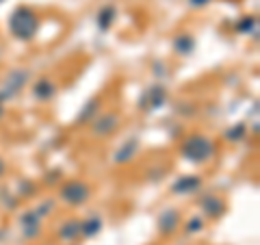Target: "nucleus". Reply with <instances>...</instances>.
Returning <instances> with one entry per match:
<instances>
[{
    "instance_id": "1",
    "label": "nucleus",
    "mask_w": 260,
    "mask_h": 245,
    "mask_svg": "<svg viewBox=\"0 0 260 245\" xmlns=\"http://www.w3.org/2000/svg\"><path fill=\"white\" fill-rule=\"evenodd\" d=\"M9 28L13 33V37L22 39V42H28V39H32L37 35L39 18L28 9V7H18L9 18Z\"/></svg>"
},
{
    "instance_id": "2",
    "label": "nucleus",
    "mask_w": 260,
    "mask_h": 245,
    "mask_svg": "<svg viewBox=\"0 0 260 245\" xmlns=\"http://www.w3.org/2000/svg\"><path fill=\"white\" fill-rule=\"evenodd\" d=\"M180 154L189 163H206L215 154V143L204 135H191L182 141Z\"/></svg>"
},
{
    "instance_id": "3",
    "label": "nucleus",
    "mask_w": 260,
    "mask_h": 245,
    "mask_svg": "<svg viewBox=\"0 0 260 245\" xmlns=\"http://www.w3.org/2000/svg\"><path fill=\"white\" fill-rule=\"evenodd\" d=\"M89 195H91V189L83 180H68L59 189V198L70 206H83L89 200Z\"/></svg>"
},
{
    "instance_id": "4",
    "label": "nucleus",
    "mask_w": 260,
    "mask_h": 245,
    "mask_svg": "<svg viewBox=\"0 0 260 245\" xmlns=\"http://www.w3.org/2000/svg\"><path fill=\"white\" fill-rule=\"evenodd\" d=\"M28 78H30L28 70H13V72H9V76L5 78L3 87H0V104L13 100V98L18 96L24 87H26Z\"/></svg>"
},
{
    "instance_id": "5",
    "label": "nucleus",
    "mask_w": 260,
    "mask_h": 245,
    "mask_svg": "<svg viewBox=\"0 0 260 245\" xmlns=\"http://www.w3.org/2000/svg\"><path fill=\"white\" fill-rule=\"evenodd\" d=\"M165 100H167V89L162 85H152L143 91L141 100H139V107L143 111H156L165 104Z\"/></svg>"
},
{
    "instance_id": "6",
    "label": "nucleus",
    "mask_w": 260,
    "mask_h": 245,
    "mask_svg": "<svg viewBox=\"0 0 260 245\" xmlns=\"http://www.w3.org/2000/svg\"><path fill=\"white\" fill-rule=\"evenodd\" d=\"M117 126H119V115L117 113H104V115L95 117L91 121V130H93L95 137H109V135L115 133Z\"/></svg>"
},
{
    "instance_id": "7",
    "label": "nucleus",
    "mask_w": 260,
    "mask_h": 245,
    "mask_svg": "<svg viewBox=\"0 0 260 245\" xmlns=\"http://www.w3.org/2000/svg\"><path fill=\"white\" fill-rule=\"evenodd\" d=\"M200 208L204 210V215L210 219H219L225 213V202L215 193H204L200 198Z\"/></svg>"
},
{
    "instance_id": "8",
    "label": "nucleus",
    "mask_w": 260,
    "mask_h": 245,
    "mask_svg": "<svg viewBox=\"0 0 260 245\" xmlns=\"http://www.w3.org/2000/svg\"><path fill=\"white\" fill-rule=\"evenodd\" d=\"M202 189V178L195 176V174H189V176H180L178 180L172 185V191L176 195H191L195 191Z\"/></svg>"
},
{
    "instance_id": "9",
    "label": "nucleus",
    "mask_w": 260,
    "mask_h": 245,
    "mask_svg": "<svg viewBox=\"0 0 260 245\" xmlns=\"http://www.w3.org/2000/svg\"><path fill=\"white\" fill-rule=\"evenodd\" d=\"M20 222H22V232H24V236H26L28 241H30V239H37L39 232H42V217L35 213V208L26 210V213L22 215Z\"/></svg>"
},
{
    "instance_id": "10",
    "label": "nucleus",
    "mask_w": 260,
    "mask_h": 245,
    "mask_svg": "<svg viewBox=\"0 0 260 245\" xmlns=\"http://www.w3.org/2000/svg\"><path fill=\"white\" fill-rule=\"evenodd\" d=\"M137 152H139V139H135V137L126 139V141L115 150V154H113V161H115L117 165H126V163H130L137 157Z\"/></svg>"
},
{
    "instance_id": "11",
    "label": "nucleus",
    "mask_w": 260,
    "mask_h": 245,
    "mask_svg": "<svg viewBox=\"0 0 260 245\" xmlns=\"http://www.w3.org/2000/svg\"><path fill=\"white\" fill-rule=\"evenodd\" d=\"M180 226V213L176 208H165L158 215V230L162 234H174Z\"/></svg>"
},
{
    "instance_id": "12",
    "label": "nucleus",
    "mask_w": 260,
    "mask_h": 245,
    "mask_svg": "<svg viewBox=\"0 0 260 245\" xmlns=\"http://www.w3.org/2000/svg\"><path fill=\"white\" fill-rule=\"evenodd\" d=\"M54 94H56V87H54L52 80H48V78L37 80L35 87H32V96H35L39 102H48V100H52Z\"/></svg>"
},
{
    "instance_id": "13",
    "label": "nucleus",
    "mask_w": 260,
    "mask_h": 245,
    "mask_svg": "<svg viewBox=\"0 0 260 245\" xmlns=\"http://www.w3.org/2000/svg\"><path fill=\"white\" fill-rule=\"evenodd\" d=\"M115 15H117V9L113 5H104L100 11H98V18H95V24L100 30H109L115 22Z\"/></svg>"
},
{
    "instance_id": "14",
    "label": "nucleus",
    "mask_w": 260,
    "mask_h": 245,
    "mask_svg": "<svg viewBox=\"0 0 260 245\" xmlns=\"http://www.w3.org/2000/svg\"><path fill=\"white\" fill-rule=\"evenodd\" d=\"M80 236V222L78 219H68L59 228V239L61 241H76Z\"/></svg>"
},
{
    "instance_id": "15",
    "label": "nucleus",
    "mask_w": 260,
    "mask_h": 245,
    "mask_svg": "<svg viewBox=\"0 0 260 245\" xmlns=\"http://www.w3.org/2000/svg\"><path fill=\"white\" fill-rule=\"evenodd\" d=\"M98 109H100V100H98V98H91V100H89L85 107H83V111L78 113L76 124H91V121L95 119Z\"/></svg>"
},
{
    "instance_id": "16",
    "label": "nucleus",
    "mask_w": 260,
    "mask_h": 245,
    "mask_svg": "<svg viewBox=\"0 0 260 245\" xmlns=\"http://www.w3.org/2000/svg\"><path fill=\"white\" fill-rule=\"evenodd\" d=\"M100 230H102V219L98 215H91L85 222H80V236H87L89 239V236H95Z\"/></svg>"
},
{
    "instance_id": "17",
    "label": "nucleus",
    "mask_w": 260,
    "mask_h": 245,
    "mask_svg": "<svg viewBox=\"0 0 260 245\" xmlns=\"http://www.w3.org/2000/svg\"><path fill=\"white\" fill-rule=\"evenodd\" d=\"M193 48H195V39L191 35H186V33H184V35H178L174 39V50L178 54H191Z\"/></svg>"
},
{
    "instance_id": "18",
    "label": "nucleus",
    "mask_w": 260,
    "mask_h": 245,
    "mask_svg": "<svg viewBox=\"0 0 260 245\" xmlns=\"http://www.w3.org/2000/svg\"><path fill=\"white\" fill-rule=\"evenodd\" d=\"M245 133H247L245 124H234L232 128H228V130H225V139H228V141H243Z\"/></svg>"
},
{
    "instance_id": "19",
    "label": "nucleus",
    "mask_w": 260,
    "mask_h": 245,
    "mask_svg": "<svg viewBox=\"0 0 260 245\" xmlns=\"http://www.w3.org/2000/svg\"><path fill=\"white\" fill-rule=\"evenodd\" d=\"M202 228H204V219H202L200 215H195V217H191L189 222H186V234H195V232H202Z\"/></svg>"
},
{
    "instance_id": "20",
    "label": "nucleus",
    "mask_w": 260,
    "mask_h": 245,
    "mask_svg": "<svg viewBox=\"0 0 260 245\" xmlns=\"http://www.w3.org/2000/svg\"><path fill=\"white\" fill-rule=\"evenodd\" d=\"M237 30H241V33H251V30H254L256 33V18H254V15L243 18V22L237 24Z\"/></svg>"
},
{
    "instance_id": "21",
    "label": "nucleus",
    "mask_w": 260,
    "mask_h": 245,
    "mask_svg": "<svg viewBox=\"0 0 260 245\" xmlns=\"http://www.w3.org/2000/svg\"><path fill=\"white\" fill-rule=\"evenodd\" d=\"M32 193H35V185L30 180H20V191H18L20 198H26V195H32Z\"/></svg>"
},
{
    "instance_id": "22",
    "label": "nucleus",
    "mask_w": 260,
    "mask_h": 245,
    "mask_svg": "<svg viewBox=\"0 0 260 245\" xmlns=\"http://www.w3.org/2000/svg\"><path fill=\"white\" fill-rule=\"evenodd\" d=\"M54 206V202H50V200H48L46 204H42V206H37L35 208V213L39 215V217H44V215H48V213H50V208Z\"/></svg>"
},
{
    "instance_id": "23",
    "label": "nucleus",
    "mask_w": 260,
    "mask_h": 245,
    "mask_svg": "<svg viewBox=\"0 0 260 245\" xmlns=\"http://www.w3.org/2000/svg\"><path fill=\"white\" fill-rule=\"evenodd\" d=\"M189 3H191L193 7H204V5L210 3V0H189Z\"/></svg>"
},
{
    "instance_id": "24",
    "label": "nucleus",
    "mask_w": 260,
    "mask_h": 245,
    "mask_svg": "<svg viewBox=\"0 0 260 245\" xmlns=\"http://www.w3.org/2000/svg\"><path fill=\"white\" fill-rule=\"evenodd\" d=\"M5 169H7V167H5V161H3V159H0V178H3V174H5Z\"/></svg>"
},
{
    "instance_id": "25",
    "label": "nucleus",
    "mask_w": 260,
    "mask_h": 245,
    "mask_svg": "<svg viewBox=\"0 0 260 245\" xmlns=\"http://www.w3.org/2000/svg\"><path fill=\"white\" fill-rule=\"evenodd\" d=\"M5 115V107H3V104H0V117H3Z\"/></svg>"
},
{
    "instance_id": "26",
    "label": "nucleus",
    "mask_w": 260,
    "mask_h": 245,
    "mask_svg": "<svg viewBox=\"0 0 260 245\" xmlns=\"http://www.w3.org/2000/svg\"><path fill=\"white\" fill-rule=\"evenodd\" d=\"M0 3H3V0H0Z\"/></svg>"
}]
</instances>
